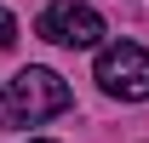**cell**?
Segmentation results:
<instances>
[{
	"instance_id": "6da1fadb",
	"label": "cell",
	"mask_w": 149,
	"mask_h": 143,
	"mask_svg": "<svg viewBox=\"0 0 149 143\" xmlns=\"http://www.w3.org/2000/svg\"><path fill=\"white\" fill-rule=\"evenodd\" d=\"M74 97H69V80L52 69H40V63H29V69L12 74V86H6V115H12V126H35V120H52V115H63Z\"/></svg>"
},
{
	"instance_id": "7a4b0ae2",
	"label": "cell",
	"mask_w": 149,
	"mask_h": 143,
	"mask_svg": "<svg viewBox=\"0 0 149 143\" xmlns=\"http://www.w3.org/2000/svg\"><path fill=\"white\" fill-rule=\"evenodd\" d=\"M97 86L120 97V103H143L149 97V52L132 46V40H115L97 52Z\"/></svg>"
},
{
	"instance_id": "3957f363",
	"label": "cell",
	"mask_w": 149,
	"mask_h": 143,
	"mask_svg": "<svg viewBox=\"0 0 149 143\" xmlns=\"http://www.w3.org/2000/svg\"><path fill=\"white\" fill-rule=\"evenodd\" d=\"M35 35L52 40V46H97L103 40V17H97L92 6H80V0H52L46 12L35 17Z\"/></svg>"
},
{
	"instance_id": "277c9868",
	"label": "cell",
	"mask_w": 149,
	"mask_h": 143,
	"mask_svg": "<svg viewBox=\"0 0 149 143\" xmlns=\"http://www.w3.org/2000/svg\"><path fill=\"white\" fill-rule=\"evenodd\" d=\"M12 40H17V23H12V12H6V6H0V52H6V46H12Z\"/></svg>"
},
{
	"instance_id": "5b68a950",
	"label": "cell",
	"mask_w": 149,
	"mask_h": 143,
	"mask_svg": "<svg viewBox=\"0 0 149 143\" xmlns=\"http://www.w3.org/2000/svg\"><path fill=\"white\" fill-rule=\"evenodd\" d=\"M35 143H52V137H35Z\"/></svg>"
}]
</instances>
